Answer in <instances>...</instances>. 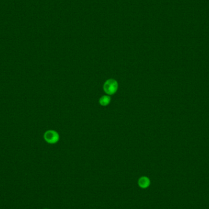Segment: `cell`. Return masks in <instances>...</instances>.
I'll use <instances>...</instances> for the list:
<instances>
[{
  "label": "cell",
  "mask_w": 209,
  "mask_h": 209,
  "mask_svg": "<svg viewBox=\"0 0 209 209\" xmlns=\"http://www.w3.org/2000/svg\"><path fill=\"white\" fill-rule=\"evenodd\" d=\"M118 83L114 79L106 80L104 85V90L108 95H113L118 90Z\"/></svg>",
  "instance_id": "obj_1"
},
{
  "label": "cell",
  "mask_w": 209,
  "mask_h": 209,
  "mask_svg": "<svg viewBox=\"0 0 209 209\" xmlns=\"http://www.w3.org/2000/svg\"><path fill=\"white\" fill-rule=\"evenodd\" d=\"M44 139L49 144H55L58 142L60 139V135L55 130H48L44 134Z\"/></svg>",
  "instance_id": "obj_2"
},
{
  "label": "cell",
  "mask_w": 209,
  "mask_h": 209,
  "mask_svg": "<svg viewBox=\"0 0 209 209\" xmlns=\"http://www.w3.org/2000/svg\"><path fill=\"white\" fill-rule=\"evenodd\" d=\"M138 184L141 188L146 189L149 187L150 185V180L149 178L146 176H142L138 179Z\"/></svg>",
  "instance_id": "obj_3"
},
{
  "label": "cell",
  "mask_w": 209,
  "mask_h": 209,
  "mask_svg": "<svg viewBox=\"0 0 209 209\" xmlns=\"http://www.w3.org/2000/svg\"><path fill=\"white\" fill-rule=\"evenodd\" d=\"M111 102V98L108 95H103L101 97V98L99 99V103L102 106H107Z\"/></svg>",
  "instance_id": "obj_4"
},
{
  "label": "cell",
  "mask_w": 209,
  "mask_h": 209,
  "mask_svg": "<svg viewBox=\"0 0 209 209\" xmlns=\"http://www.w3.org/2000/svg\"></svg>",
  "instance_id": "obj_5"
}]
</instances>
